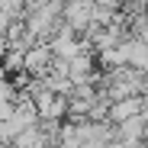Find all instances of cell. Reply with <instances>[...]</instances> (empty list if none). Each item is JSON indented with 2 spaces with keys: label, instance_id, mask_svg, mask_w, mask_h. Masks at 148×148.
Wrapping results in <instances>:
<instances>
[{
  "label": "cell",
  "instance_id": "6da1fadb",
  "mask_svg": "<svg viewBox=\"0 0 148 148\" xmlns=\"http://www.w3.org/2000/svg\"><path fill=\"white\" fill-rule=\"evenodd\" d=\"M52 45L48 42H32L26 52H23V71H29V77H45L48 74V64H52Z\"/></svg>",
  "mask_w": 148,
  "mask_h": 148
},
{
  "label": "cell",
  "instance_id": "7a4b0ae2",
  "mask_svg": "<svg viewBox=\"0 0 148 148\" xmlns=\"http://www.w3.org/2000/svg\"><path fill=\"white\" fill-rule=\"evenodd\" d=\"M90 10H93V0H64L61 23L71 26L74 32H84V29L90 26Z\"/></svg>",
  "mask_w": 148,
  "mask_h": 148
},
{
  "label": "cell",
  "instance_id": "3957f363",
  "mask_svg": "<svg viewBox=\"0 0 148 148\" xmlns=\"http://www.w3.org/2000/svg\"><path fill=\"white\" fill-rule=\"evenodd\" d=\"M142 113V93H129V97H119V100H110L106 106V122H122L129 116H138Z\"/></svg>",
  "mask_w": 148,
  "mask_h": 148
},
{
  "label": "cell",
  "instance_id": "277c9868",
  "mask_svg": "<svg viewBox=\"0 0 148 148\" xmlns=\"http://www.w3.org/2000/svg\"><path fill=\"white\" fill-rule=\"evenodd\" d=\"M116 138L119 142H138V138H145V122H142V116H129V119H122V122H116Z\"/></svg>",
  "mask_w": 148,
  "mask_h": 148
},
{
  "label": "cell",
  "instance_id": "5b68a950",
  "mask_svg": "<svg viewBox=\"0 0 148 148\" xmlns=\"http://www.w3.org/2000/svg\"><path fill=\"white\" fill-rule=\"evenodd\" d=\"M16 71H23V52L7 48V52L0 55V74H16Z\"/></svg>",
  "mask_w": 148,
  "mask_h": 148
},
{
  "label": "cell",
  "instance_id": "8992f818",
  "mask_svg": "<svg viewBox=\"0 0 148 148\" xmlns=\"http://www.w3.org/2000/svg\"><path fill=\"white\" fill-rule=\"evenodd\" d=\"M10 113H13V100H0V122H3Z\"/></svg>",
  "mask_w": 148,
  "mask_h": 148
}]
</instances>
